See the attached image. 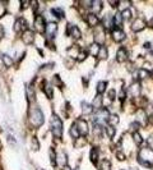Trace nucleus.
<instances>
[{"label":"nucleus","instance_id":"32","mask_svg":"<svg viewBox=\"0 0 153 170\" xmlns=\"http://www.w3.org/2000/svg\"><path fill=\"white\" fill-rule=\"evenodd\" d=\"M27 97H28V100H30L31 102L35 100V91H33V87L32 86H28L27 87Z\"/></svg>","mask_w":153,"mask_h":170},{"label":"nucleus","instance_id":"11","mask_svg":"<svg viewBox=\"0 0 153 170\" xmlns=\"http://www.w3.org/2000/svg\"><path fill=\"white\" fill-rule=\"evenodd\" d=\"M26 27H27V22L23 18H19V19L16 20V23H14V31L16 32L26 31Z\"/></svg>","mask_w":153,"mask_h":170},{"label":"nucleus","instance_id":"1","mask_svg":"<svg viewBox=\"0 0 153 170\" xmlns=\"http://www.w3.org/2000/svg\"><path fill=\"white\" fill-rule=\"evenodd\" d=\"M138 160L144 166H153V150L148 147H143L139 151V155H138Z\"/></svg>","mask_w":153,"mask_h":170},{"label":"nucleus","instance_id":"9","mask_svg":"<svg viewBox=\"0 0 153 170\" xmlns=\"http://www.w3.org/2000/svg\"><path fill=\"white\" fill-rule=\"evenodd\" d=\"M128 92H129V95H132V96H134V97L139 96V94H140V84L138 83V82H133V83L129 86Z\"/></svg>","mask_w":153,"mask_h":170},{"label":"nucleus","instance_id":"19","mask_svg":"<svg viewBox=\"0 0 153 170\" xmlns=\"http://www.w3.org/2000/svg\"><path fill=\"white\" fill-rule=\"evenodd\" d=\"M106 88H107V82H106V81H100V82H97L96 90H97V92H98V95H102V94H104V92L106 91Z\"/></svg>","mask_w":153,"mask_h":170},{"label":"nucleus","instance_id":"5","mask_svg":"<svg viewBox=\"0 0 153 170\" xmlns=\"http://www.w3.org/2000/svg\"><path fill=\"white\" fill-rule=\"evenodd\" d=\"M108 110L107 109H101L100 111L96 113V115H94V120H96V124H101L104 122H107V118H108Z\"/></svg>","mask_w":153,"mask_h":170},{"label":"nucleus","instance_id":"28","mask_svg":"<svg viewBox=\"0 0 153 170\" xmlns=\"http://www.w3.org/2000/svg\"><path fill=\"white\" fill-rule=\"evenodd\" d=\"M110 169H111V164L107 160H104L98 166V170H110Z\"/></svg>","mask_w":153,"mask_h":170},{"label":"nucleus","instance_id":"33","mask_svg":"<svg viewBox=\"0 0 153 170\" xmlns=\"http://www.w3.org/2000/svg\"><path fill=\"white\" fill-rule=\"evenodd\" d=\"M51 13H53L54 16L56 17V19L64 17V12H63V9H60V8H54V9H51Z\"/></svg>","mask_w":153,"mask_h":170},{"label":"nucleus","instance_id":"51","mask_svg":"<svg viewBox=\"0 0 153 170\" xmlns=\"http://www.w3.org/2000/svg\"><path fill=\"white\" fill-rule=\"evenodd\" d=\"M125 97V91H120V98Z\"/></svg>","mask_w":153,"mask_h":170},{"label":"nucleus","instance_id":"4","mask_svg":"<svg viewBox=\"0 0 153 170\" xmlns=\"http://www.w3.org/2000/svg\"><path fill=\"white\" fill-rule=\"evenodd\" d=\"M74 125L77 127V129H78V132H79L81 136H87V133H88V123H87L86 120L78 119Z\"/></svg>","mask_w":153,"mask_h":170},{"label":"nucleus","instance_id":"17","mask_svg":"<svg viewBox=\"0 0 153 170\" xmlns=\"http://www.w3.org/2000/svg\"><path fill=\"white\" fill-rule=\"evenodd\" d=\"M67 161H68V157H67V155H65L64 152H60V153L56 155V162L59 165L65 166V165H67Z\"/></svg>","mask_w":153,"mask_h":170},{"label":"nucleus","instance_id":"44","mask_svg":"<svg viewBox=\"0 0 153 170\" xmlns=\"http://www.w3.org/2000/svg\"><path fill=\"white\" fill-rule=\"evenodd\" d=\"M147 143H148V148H151V150H153V134L152 136L148 137L147 139Z\"/></svg>","mask_w":153,"mask_h":170},{"label":"nucleus","instance_id":"26","mask_svg":"<svg viewBox=\"0 0 153 170\" xmlns=\"http://www.w3.org/2000/svg\"><path fill=\"white\" fill-rule=\"evenodd\" d=\"M101 105H102V95H97L96 97L93 98L92 106H93V108H101Z\"/></svg>","mask_w":153,"mask_h":170},{"label":"nucleus","instance_id":"47","mask_svg":"<svg viewBox=\"0 0 153 170\" xmlns=\"http://www.w3.org/2000/svg\"><path fill=\"white\" fill-rule=\"evenodd\" d=\"M115 90H110V91H108V97H110V100H114V98H115Z\"/></svg>","mask_w":153,"mask_h":170},{"label":"nucleus","instance_id":"10","mask_svg":"<svg viewBox=\"0 0 153 170\" xmlns=\"http://www.w3.org/2000/svg\"><path fill=\"white\" fill-rule=\"evenodd\" d=\"M128 58H129V53L124 47H120L118 50V53H116V60L119 63H124V61L128 60Z\"/></svg>","mask_w":153,"mask_h":170},{"label":"nucleus","instance_id":"40","mask_svg":"<svg viewBox=\"0 0 153 170\" xmlns=\"http://www.w3.org/2000/svg\"><path fill=\"white\" fill-rule=\"evenodd\" d=\"M45 94L47 95V97L49 98H53V88H51V86L50 84H46V87H45Z\"/></svg>","mask_w":153,"mask_h":170},{"label":"nucleus","instance_id":"12","mask_svg":"<svg viewBox=\"0 0 153 170\" xmlns=\"http://www.w3.org/2000/svg\"><path fill=\"white\" fill-rule=\"evenodd\" d=\"M144 27H145V23H144L143 19H135L132 24V30L134 32H138V31H142Z\"/></svg>","mask_w":153,"mask_h":170},{"label":"nucleus","instance_id":"20","mask_svg":"<svg viewBox=\"0 0 153 170\" xmlns=\"http://www.w3.org/2000/svg\"><path fill=\"white\" fill-rule=\"evenodd\" d=\"M87 20H88V24L92 26V27L98 24V18H97L96 14H93V13H91V14L87 16Z\"/></svg>","mask_w":153,"mask_h":170},{"label":"nucleus","instance_id":"21","mask_svg":"<svg viewBox=\"0 0 153 170\" xmlns=\"http://www.w3.org/2000/svg\"><path fill=\"white\" fill-rule=\"evenodd\" d=\"M119 120L120 119H119V115L118 114H110V115H108V118H107V122L110 123L108 125H112V127H115L116 124H118Z\"/></svg>","mask_w":153,"mask_h":170},{"label":"nucleus","instance_id":"29","mask_svg":"<svg viewBox=\"0 0 153 170\" xmlns=\"http://www.w3.org/2000/svg\"><path fill=\"white\" fill-rule=\"evenodd\" d=\"M2 60H3V63H4L5 68H8V67H10V65L13 64L12 58H10V56H8V55H3V56H2Z\"/></svg>","mask_w":153,"mask_h":170},{"label":"nucleus","instance_id":"30","mask_svg":"<svg viewBox=\"0 0 153 170\" xmlns=\"http://www.w3.org/2000/svg\"><path fill=\"white\" fill-rule=\"evenodd\" d=\"M114 24H116V26H121V23H122V17H121V13L120 12H118L115 14V17H114Z\"/></svg>","mask_w":153,"mask_h":170},{"label":"nucleus","instance_id":"43","mask_svg":"<svg viewBox=\"0 0 153 170\" xmlns=\"http://www.w3.org/2000/svg\"><path fill=\"white\" fill-rule=\"evenodd\" d=\"M50 159H51V162H53V164L56 161V155H55V152H54L53 148H50Z\"/></svg>","mask_w":153,"mask_h":170},{"label":"nucleus","instance_id":"49","mask_svg":"<svg viewBox=\"0 0 153 170\" xmlns=\"http://www.w3.org/2000/svg\"><path fill=\"white\" fill-rule=\"evenodd\" d=\"M4 35H5V32H4V27L0 24V39L2 37H4Z\"/></svg>","mask_w":153,"mask_h":170},{"label":"nucleus","instance_id":"22","mask_svg":"<svg viewBox=\"0 0 153 170\" xmlns=\"http://www.w3.org/2000/svg\"><path fill=\"white\" fill-rule=\"evenodd\" d=\"M105 42V32L100 30V31H96V44H104Z\"/></svg>","mask_w":153,"mask_h":170},{"label":"nucleus","instance_id":"39","mask_svg":"<svg viewBox=\"0 0 153 170\" xmlns=\"http://www.w3.org/2000/svg\"><path fill=\"white\" fill-rule=\"evenodd\" d=\"M138 129H139V124H138V123H132V124H130V127H129V131L130 132H132V133H137L138 132Z\"/></svg>","mask_w":153,"mask_h":170},{"label":"nucleus","instance_id":"6","mask_svg":"<svg viewBox=\"0 0 153 170\" xmlns=\"http://www.w3.org/2000/svg\"><path fill=\"white\" fill-rule=\"evenodd\" d=\"M45 31H46V35H47V37L50 39H53L55 35H56V31H57V24L55 22H47L46 23V27H45Z\"/></svg>","mask_w":153,"mask_h":170},{"label":"nucleus","instance_id":"16","mask_svg":"<svg viewBox=\"0 0 153 170\" xmlns=\"http://www.w3.org/2000/svg\"><path fill=\"white\" fill-rule=\"evenodd\" d=\"M101 9H102V2L101 0H93V2L91 3V10L93 12V14L100 13Z\"/></svg>","mask_w":153,"mask_h":170},{"label":"nucleus","instance_id":"46","mask_svg":"<svg viewBox=\"0 0 153 170\" xmlns=\"http://www.w3.org/2000/svg\"><path fill=\"white\" fill-rule=\"evenodd\" d=\"M54 83L57 84V86H61V84H63L61 81L59 79V77H57V76H54Z\"/></svg>","mask_w":153,"mask_h":170},{"label":"nucleus","instance_id":"25","mask_svg":"<svg viewBox=\"0 0 153 170\" xmlns=\"http://www.w3.org/2000/svg\"><path fill=\"white\" fill-rule=\"evenodd\" d=\"M97 56H98V59H101V60L107 59V56H108L107 49H106V47H101V49H100V51H98V54H97Z\"/></svg>","mask_w":153,"mask_h":170},{"label":"nucleus","instance_id":"48","mask_svg":"<svg viewBox=\"0 0 153 170\" xmlns=\"http://www.w3.org/2000/svg\"><path fill=\"white\" fill-rule=\"evenodd\" d=\"M33 150H38V142H37V139L36 138H33Z\"/></svg>","mask_w":153,"mask_h":170},{"label":"nucleus","instance_id":"27","mask_svg":"<svg viewBox=\"0 0 153 170\" xmlns=\"http://www.w3.org/2000/svg\"><path fill=\"white\" fill-rule=\"evenodd\" d=\"M149 74L148 70H145V69H139L138 70V73H137V77H138V79H144V78H147Z\"/></svg>","mask_w":153,"mask_h":170},{"label":"nucleus","instance_id":"3","mask_svg":"<svg viewBox=\"0 0 153 170\" xmlns=\"http://www.w3.org/2000/svg\"><path fill=\"white\" fill-rule=\"evenodd\" d=\"M50 127H51V131H53V133L55 134L56 137H61L63 134V123L60 118L57 115H53L51 116V120H50Z\"/></svg>","mask_w":153,"mask_h":170},{"label":"nucleus","instance_id":"8","mask_svg":"<svg viewBox=\"0 0 153 170\" xmlns=\"http://www.w3.org/2000/svg\"><path fill=\"white\" fill-rule=\"evenodd\" d=\"M68 35H69V36H71L74 40L81 39V36H82L79 28L77 26H74V24H68Z\"/></svg>","mask_w":153,"mask_h":170},{"label":"nucleus","instance_id":"53","mask_svg":"<svg viewBox=\"0 0 153 170\" xmlns=\"http://www.w3.org/2000/svg\"><path fill=\"white\" fill-rule=\"evenodd\" d=\"M130 170H139V169H138L137 166H133V168H130Z\"/></svg>","mask_w":153,"mask_h":170},{"label":"nucleus","instance_id":"45","mask_svg":"<svg viewBox=\"0 0 153 170\" xmlns=\"http://www.w3.org/2000/svg\"><path fill=\"white\" fill-rule=\"evenodd\" d=\"M116 157H118L119 160H125V155H124V152L122 151H119V152H116Z\"/></svg>","mask_w":153,"mask_h":170},{"label":"nucleus","instance_id":"23","mask_svg":"<svg viewBox=\"0 0 153 170\" xmlns=\"http://www.w3.org/2000/svg\"><path fill=\"white\" fill-rule=\"evenodd\" d=\"M100 49H101V46H100L98 44H96V42H92V44L89 45V53H91L92 55H94V56H97V54H98V51H100Z\"/></svg>","mask_w":153,"mask_h":170},{"label":"nucleus","instance_id":"54","mask_svg":"<svg viewBox=\"0 0 153 170\" xmlns=\"http://www.w3.org/2000/svg\"><path fill=\"white\" fill-rule=\"evenodd\" d=\"M64 170H71V169H70L69 166H65V168H64Z\"/></svg>","mask_w":153,"mask_h":170},{"label":"nucleus","instance_id":"2","mask_svg":"<svg viewBox=\"0 0 153 170\" xmlns=\"http://www.w3.org/2000/svg\"><path fill=\"white\" fill-rule=\"evenodd\" d=\"M30 122L35 127H41L43 123V115L42 111L38 108H32L30 110Z\"/></svg>","mask_w":153,"mask_h":170},{"label":"nucleus","instance_id":"37","mask_svg":"<svg viewBox=\"0 0 153 170\" xmlns=\"http://www.w3.org/2000/svg\"><path fill=\"white\" fill-rule=\"evenodd\" d=\"M133 139H134V142H135V145H140L142 143V141H143V138H142V136L139 133H133Z\"/></svg>","mask_w":153,"mask_h":170},{"label":"nucleus","instance_id":"35","mask_svg":"<svg viewBox=\"0 0 153 170\" xmlns=\"http://www.w3.org/2000/svg\"><path fill=\"white\" fill-rule=\"evenodd\" d=\"M97 160H98V150L97 148H92L91 150V161L97 162Z\"/></svg>","mask_w":153,"mask_h":170},{"label":"nucleus","instance_id":"50","mask_svg":"<svg viewBox=\"0 0 153 170\" xmlns=\"http://www.w3.org/2000/svg\"><path fill=\"white\" fill-rule=\"evenodd\" d=\"M0 70H5V65H4V63H3L2 58H0Z\"/></svg>","mask_w":153,"mask_h":170},{"label":"nucleus","instance_id":"41","mask_svg":"<svg viewBox=\"0 0 153 170\" xmlns=\"http://www.w3.org/2000/svg\"><path fill=\"white\" fill-rule=\"evenodd\" d=\"M86 56H87V51H84V50H81V51H79V55H78V60L79 61H83L84 59H86Z\"/></svg>","mask_w":153,"mask_h":170},{"label":"nucleus","instance_id":"15","mask_svg":"<svg viewBox=\"0 0 153 170\" xmlns=\"http://www.w3.org/2000/svg\"><path fill=\"white\" fill-rule=\"evenodd\" d=\"M33 40H35V33H33V31L26 30L24 33H23V41H24V44H32Z\"/></svg>","mask_w":153,"mask_h":170},{"label":"nucleus","instance_id":"52","mask_svg":"<svg viewBox=\"0 0 153 170\" xmlns=\"http://www.w3.org/2000/svg\"><path fill=\"white\" fill-rule=\"evenodd\" d=\"M27 6H28V3H22V9H24V8H27Z\"/></svg>","mask_w":153,"mask_h":170},{"label":"nucleus","instance_id":"7","mask_svg":"<svg viewBox=\"0 0 153 170\" xmlns=\"http://www.w3.org/2000/svg\"><path fill=\"white\" fill-rule=\"evenodd\" d=\"M45 27H46V22L43 19V17L37 16L35 19V30L37 32H45Z\"/></svg>","mask_w":153,"mask_h":170},{"label":"nucleus","instance_id":"13","mask_svg":"<svg viewBox=\"0 0 153 170\" xmlns=\"http://www.w3.org/2000/svg\"><path fill=\"white\" fill-rule=\"evenodd\" d=\"M147 114H145V111L144 110H138L137 111V120H138V124H142V125H144V124H147Z\"/></svg>","mask_w":153,"mask_h":170},{"label":"nucleus","instance_id":"42","mask_svg":"<svg viewBox=\"0 0 153 170\" xmlns=\"http://www.w3.org/2000/svg\"><path fill=\"white\" fill-rule=\"evenodd\" d=\"M93 132H94V134H97V136H101V132H102L101 125H98V124H96V125H94Z\"/></svg>","mask_w":153,"mask_h":170},{"label":"nucleus","instance_id":"14","mask_svg":"<svg viewBox=\"0 0 153 170\" xmlns=\"http://www.w3.org/2000/svg\"><path fill=\"white\" fill-rule=\"evenodd\" d=\"M112 39L116 41V42H121L124 39H125V33H124V31H121V30H114L112 31Z\"/></svg>","mask_w":153,"mask_h":170},{"label":"nucleus","instance_id":"38","mask_svg":"<svg viewBox=\"0 0 153 170\" xmlns=\"http://www.w3.org/2000/svg\"><path fill=\"white\" fill-rule=\"evenodd\" d=\"M70 134H71V137H74V138H79V136H81V134H79V132H78V129H77V127L75 125H73L71 128H70Z\"/></svg>","mask_w":153,"mask_h":170},{"label":"nucleus","instance_id":"18","mask_svg":"<svg viewBox=\"0 0 153 170\" xmlns=\"http://www.w3.org/2000/svg\"><path fill=\"white\" fill-rule=\"evenodd\" d=\"M79 51H81V49H79L77 45H73V46H70V47L68 49V54L71 56V58H74V59L78 58Z\"/></svg>","mask_w":153,"mask_h":170},{"label":"nucleus","instance_id":"31","mask_svg":"<svg viewBox=\"0 0 153 170\" xmlns=\"http://www.w3.org/2000/svg\"><path fill=\"white\" fill-rule=\"evenodd\" d=\"M112 24H114V22L111 20V18L108 17V16H106V17L104 18V27H105V28H108V30H111V28H112Z\"/></svg>","mask_w":153,"mask_h":170},{"label":"nucleus","instance_id":"24","mask_svg":"<svg viewBox=\"0 0 153 170\" xmlns=\"http://www.w3.org/2000/svg\"><path fill=\"white\" fill-rule=\"evenodd\" d=\"M82 110H83V114H91L93 111V106L91 104H87V102H82Z\"/></svg>","mask_w":153,"mask_h":170},{"label":"nucleus","instance_id":"34","mask_svg":"<svg viewBox=\"0 0 153 170\" xmlns=\"http://www.w3.org/2000/svg\"><path fill=\"white\" fill-rule=\"evenodd\" d=\"M120 13H121L122 19H130V18H132V10L128 9V8L122 9V12H120Z\"/></svg>","mask_w":153,"mask_h":170},{"label":"nucleus","instance_id":"36","mask_svg":"<svg viewBox=\"0 0 153 170\" xmlns=\"http://www.w3.org/2000/svg\"><path fill=\"white\" fill-rule=\"evenodd\" d=\"M106 133H107V136H108V137L112 138V137L115 136V127H112V125H107V127H106Z\"/></svg>","mask_w":153,"mask_h":170}]
</instances>
